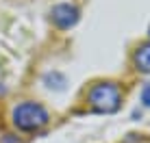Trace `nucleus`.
<instances>
[{
    "label": "nucleus",
    "mask_w": 150,
    "mask_h": 143,
    "mask_svg": "<svg viewBox=\"0 0 150 143\" xmlns=\"http://www.w3.org/2000/svg\"><path fill=\"white\" fill-rule=\"evenodd\" d=\"M142 102H144L146 106H150V85L144 87V91H142Z\"/></svg>",
    "instance_id": "nucleus-5"
},
{
    "label": "nucleus",
    "mask_w": 150,
    "mask_h": 143,
    "mask_svg": "<svg viewBox=\"0 0 150 143\" xmlns=\"http://www.w3.org/2000/svg\"><path fill=\"white\" fill-rule=\"evenodd\" d=\"M46 121H48V113L37 102H22L13 109V124L20 130L41 128V126H46Z\"/></svg>",
    "instance_id": "nucleus-2"
},
{
    "label": "nucleus",
    "mask_w": 150,
    "mask_h": 143,
    "mask_svg": "<svg viewBox=\"0 0 150 143\" xmlns=\"http://www.w3.org/2000/svg\"><path fill=\"white\" fill-rule=\"evenodd\" d=\"M120 87L115 83H98L89 89V104L98 113H115L120 109Z\"/></svg>",
    "instance_id": "nucleus-1"
},
{
    "label": "nucleus",
    "mask_w": 150,
    "mask_h": 143,
    "mask_svg": "<svg viewBox=\"0 0 150 143\" xmlns=\"http://www.w3.org/2000/svg\"><path fill=\"white\" fill-rule=\"evenodd\" d=\"M135 65L142 72H150V43L142 46V48L135 52Z\"/></svg>",
    "instance_id": "nucleus-4"
},
{
    "label": "nucleus",
    "mask_w": 150,
    "mask_h": 143,
    "mask_svg": "<svg viewBox=\"0 0 150 143\" xmlns=\"http://www.w3.org/2000/svg\"><path fill=\"white\" fill-rule=\"evenodd\" d=\"M52 22L59 28H70L79 22V9L72 7V4L63 2V4H57L52 9Z\"/></svg>",
    "instance_id": "nucleus-3"
}]
</instances>
